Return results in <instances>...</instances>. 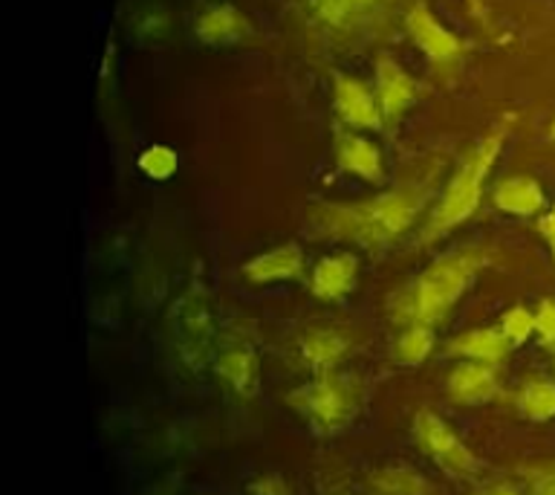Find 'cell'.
I'll return each mask as SVG.
<instances>
[{"mask_svg":"<svg viewBox=\"0 0 555 495\" xmlns=\"http://www.w3.org/2000/svg\"><path fill=\"white\" fill-rule=\"evenodd\" d=\"M550 137H553V139H555V122H553V128H550Z\"/></svg>","mask_w":555,"mask_h":495,"instance_id":"obj_32","label":"cell"},{"mask_svg":"<svg viewBox=\"0 0 555 495\" xmlns=\"http://www.w3.org/2000/svg\"><path fill=\"white\" fill-rule=\"evenodd\" d=\"M356 269L359 264L353 255H333V258L319 261V267L312 272V293L319 299H341L353 290Z\"/></svg>","mask_w":555,"mask_h":495,"instance_id":"obj_14","label":"cell"},{"mask_svg":"<svg viewBox=\"0 0 555 495\" xmlns=\"http://www.w3.org/2000/svg\"><path fill=\"white\" fill-rule=\"evenodd\" d=\"M503 145V134H489L477 142L472 151H468L463 160H460L457 172L446 186V194H442L440 206L434 208L431 220L425 226V241L431 238H440L449 229L460 226L463 220L475 215L477 203H480V194H483V182L492 172L494 160H498V151Z\"/></svg>","mask_w":555,"mask_h":495,"instance_id":"obj_3","label":"cell"},{"mask_svg":"<svg viewBox=\"0 0 555 495\" xmlns=\"http://www.w3.org/2000/svg\"><path fill=\"white\" fill-rule=\"evenodd\" d=\"M520 415L529 420H550L555 417V385L553 382H532L520 394Z\"/></svg>","mask_w":555,"mask_h":495,"instance_id":"obj_21","label":"cell"},{"mask_svg":"<svg viewBox=\"0 0 555 495\" xmlns=\"http://www.w3.org/2000/svg\"><path fill=\"white\" fill-rule=\"evenodd\" d=\"M321 495H350V490H345L341 484H321Z\"/></svg>","mask_w":555,"mask_h":495,"instance_id":"obj_31","label":"cell"},{"mask_svg":"<svg viewBox=\"0 0 555 495\" xmlns=\"http://www.w3.org/2000/svg\"><path fill=\"white\" fill-rule=\"evenodd\" d=\"M307 15L330 41L356 43L385 29L397 0H301Z\"/></svg>","mask_w":555,"mask_h":495,"instance_id":"obj_4","label":"cell"},{"mask_svg":"<svg viewBox=\"0 0 555 495\" xmlns=\"http://www.w3.org/2000/svg\"><path fill=\"white\" fill-rule=\"evenodd\" d=\"M345 351L347 339L338 330H310L304 337V354H307L312 368H319V371H327L330 365H336Z\"/></svg>","mask_w":555,"mask_h":495,"instance_id":"obj_19","label":"cell"},{"mask_svg":"<svg viewBox=\"0 0 555 495\" xmlns=\"http://www.w3.org/2000/svg\"><path fill=\"white\" fill-rule=\"evenodd\" d=\"M333 107H336L338 119L350 125V128L376 130L382 128V111L376 102V93L371 87L350 76L333 78Z\"/></svg>","mask_w":555,"mask_h":495,"instance_id":"obj_8","label":"cell"},{"mask_svg":"<svg viewBox=\"0 0 555 495\" xmlns=\"http://www.w3.org/2000/svg\"><path fill=\"white\" fill-rule=\"evenodd\" d=\"M217 371L223 373V380L243 397H251L258 391V354L243 342L225 347L217 359Z\"/></svg>","mask_w":555,"mask_h":495,"instance_id":"obj_13","label":"cell"},{"mask_svg":"<svg viewBox=\"0 0 555 495\" xmlns=\"http://www.w3.org/2000/svg\"><path fill=\"white\" fill-rule=\"evenodd\" d=\"M373 490L379 495H428L431 484L414 469H379L371 478Z\"/></svg>","mask_w":555,"mask_h":495,"instance_id":"obj_20","label":"cell"},{"mask_svg":"<svg viewBox=\"0 0 555 495\" xmlns=\"http://www.w3.org/2000/svg\"><path fill=\"white\" fill-rule=\"evenodd\" d=\"M509 339L503 337V330H472L466 337H460L451 342L454 354L472 356L480 363H498L506 351H509Z\"/></svg>","mask_w":555,"mask_h":495,"instance_id":"obj_18","label":"cell"},{"mask_svg":"<svg viewBox=\"0 0 555 495\" xmlns=\"http://www.w3.org/2000/svg\"><path fill=\"white\" fill-rule=\"evenodd\" d=\"M451 394L463 403H483L494 394V371L486 363H463L449 380Z\"/></svg>","mask_w":555,"mask_h":495,"instance_id":"obj_16","label":"cell"},{"mask_svg":"<svg viewBox=\"0 0 555 495\" xmlns=\"http://www.w3.org/2000/svg\"><path fill=\"white\" fill-rule=\"evenodd\" d=\"M538 229H541V234H544L546 243H550V250H553V255H555V208H553V212H546V215L541 217Z\"/></svg>","mask_w":555,"mask_h":495,"instance_id":"obj_28","label":"cell"},{"mask_svg":"<svg viewBox=\"0 0 555 495\" xmlns=\"http://www.w3.org/2000/svg\"><path fill=\"white\" fill-rule=\"evenodd\" d=\"M333 154H336L338 168H345V172L356 174L362 180H382V154L371 139L350 134V130H338L336 142H333Z\"/></svg>","mask_w":555,"mask_h":495,"instance_id":"obj_11","label":"cell"},{"mask_svg":"<svg viewBox=\"0 0 555 495\" xmlns=\"http://www.w3.org/2000/svg\"><path fill=\"white\" fill-rule=\"evenodd\" d=\"M177 165H180V160L168 145H151L139 154V168L154 180H168L177 172Z\"/></svg>","mask_w":555,"mask_h":495,"instance_id":"obj_22","label":"cell"},{"mask_svg":"<svg viewBox=\"0 0 555 495\" xmlns=\"http://www.w3.org/2000/svg\"><path fill=\"white\" fill-rule=\"evenodd\" d=\"M249 33L246 17L234 7H215L197 21L199 41L206 43H234Z\"/></svg>","mask_w":555,"mask_h":495,"instance_id":"obj_17","label":"cell"},{"mask_svg":"<svg viewBox=\"0 0 555 495\" xmlns=\"http://www.w3.org/2000/svg\"><path fill=\"white\" fill-rule=\"evenodd\" d=\"M373 93L379 102L382 119L397 122L402 113L416 102L420 96V85L408 76L405 69L399 67L390 55H379L376 59V81H373Z\"/></svg>","mask_w":555,"mask_h":495,"instance_id":"obj_9","label":"cell"},{"mask_svg":"<svg viewBox=\"0 0 555 495\" xmlns=\"http://www.w3.org/2000/svg\"><path fill=\"white\" fill-rule=\"evenodd\" d=\"M251 493L255 495H286V486L281 478H263L258 484L251 486Z\"/></svg>","mask_w":555,"mask_h":495,"instance_id":"obj_27","label":"cell"},{"mask_svg":"<svg viewBox=\"0 0 555 495\" xmlns=\"http://www.w3.org/2000/svg\"><path fill=\"white\" fill-rule=\"evenodd\" d=\"M477 495H520V490L515 484H492Z\"/></svg>","mask_w":555,"mask_h":495,"instance_id":"obj_29","label":"cell"},{"mask_svg":"<svg viewBox=\"0 0 555 495\" xmlns=\"http://www.w3.org/2000/svg\"><path fill=\"white\" fill-rule=\"evenodd\" d=\"M289 403H293L298 411H304V415L310 417L315 426H321V429H333V426L345 423L347 415H350L353 394H350L347 380L324 377V380L312 382V385H304V389L293 391V394H289Z\"/></svg>","mask_w":555,"mask_h":495,"instance_id":"obj_5","label":"cell"},{"mask_svg":"<svg viewBox=\"0 0 555 495\" xmlns=\"http://www.w3.org/2000/svg\"><path fill=\"white\" fill-rule=\"evenodd\" d=\"M434 345V337H431V328L428 325H411L405 337L399 339L397 345V356L402 363H423L428 351Z\"/></svg>","mask_w":555,"mask_h":495,"instance_id":"obj_23","label":"cell"},{"mask_svg":"<svg viewBox=\"0 0 555 495\" xmlns=\"http://www.w3.org/2000/svg\"><path fill=\"white\" fill-rule=\"evenodd\" d=\"M414 429L420 443L425 446V452H428L442 469H449L451 475H468V472L477 467L475 455L457 441V434L451 432L449 426L442 423L437 415H431V411H420Z\"/></svg>","mask_w":555,"mask_h":495,"instance_id":"obj_6","label":"cell"},{"mask_svg":"<svg viewBox=\"0 0 555 495\" xmlns=\"http://www.w3.org/2000/svg\"><path fill=\"white\" fill-rule=\"evenodd\" d=\"M173 339L180 347L182 363L197 368L208 354L211 345V316H208L206 302L199 295H189L177 304L173 310Z\"/></svg>","mask_w":555,"mask_h":495,"instance_id":"obj_7","label":"cell"},{"mask_svg":"<svg viewBox=\"0 0 555 495\" xmlns=\"http://www.w3.org/2000/svg\"><path fill=\"white\" fill-rule=\"evenodd\" d=\"M423 200L420 191L397 189L362 203H315L307 215V226L315 238L385 246L411 226Z\"/></svg>","mask_w":555,"mask_h":495,"instance_id":"obj_1","label":"cell"},{"mask_svg":"<svg viewBox=\"0 0 555 495\" xmlns=\"http://www.w3.org/2000/svg\"><path fill=\"white\" fill-rule=\"evenodd\" d=\"M494 206L509 215H535L544 206V191L532 177H509L494 189Z\"/></svg>","mask_w":555,"mask_h":495,"instance_id":"obj_15","label":"cell"},{"mask_svg":"<svg viewBox=\"0 0 555 495\" xmlns=\"http://www.w3.org/2000/svg\"><path fill=\"white\" fill-rule=\"evenodd\" d=\"M501 330L512 345H520V342H527L529 333L535 330V316H532L527 307H512V310L503 316Z\"/></svg>","mask_w":555,"mask_h":495,"instance_id":"obj_24","label":"cell"},{"mask_svg":"<svg viewBox=\"0 0 555 495\" xmlns=\"http://www.w3.org/2000/svg\"><path fill=\"white\" fill-rule=\"evenodd\" d=\"M480 250H457L434 261L423 276H416L397 295H390V316L408 325H434L466 293L472 278L483 267Z\"/></svg>","mask_w":555,"mask_h":495,"instance_id":"obj_2","label":"cell"},{"mask_svg":"<svg viewBox=\"0 0 555 495\" xmlns=\"http://www.w3.org/2000/svg\"><path fill=\"white\" fill-rule=\"evenodd\" d=\"M535 330L541 333L546 345H555V302L553 299H544L538 304L535 313Z\"/></svg>","mask_w":555,"mask_h":495,"instance_id":"obj_25","label":"cell"},{"mask_svg":"<svg viewBox=\"0 0 555 495\" xmlns=\"http://www.w3.org/2000/svg\"><path fill=\"white\" fill-rule=\"evenodd\" d=\"M468 9H472V15L477 17V21H483V26L489 24V9H486L483 0H466Z\"/></svg>","mask_w":555,"mask_h":495,"instance_id":"obj_30","label":"cell"},{"mask_svg":"<svg viewBox=\"0 0 555 495\" xmlns=\"http://www.w3.org/2000/svg\"><path fill=\"white\" fill-rule=\"evenodd\" d=\"M405 29L411 35V41L431 61H451L463 52V41L451 29H446L425 3H414L408 9Z\"/></svg>","mask_w":555,"mask_h":495,"instance_id":"obj_10","label":"cell"},{"mask_svg":"<svg viewBox=\"0 0 555 495\" xmlns=\"http://www.w3.org/2000/svg\"><path fill=\"white\" fill-rule=\"evenodd\" d=\"M535 495H555V464L538 472L535 478Z\"/></svg>","mask_w":555,"mask_h":495,"instance_id":"obj_26","label":"cell"},{"mask_svg":"<svg viewBox=\"0 0 555 495\" xmlns=\"http://www.w3.org/2000/svg\"><path fill=\"white\" fill-rule=\"evenodd\" d=\"M304 269V255L295 243H284L278 250H269L258 258H251L249 264H243V276L258 284L267 281H284V278L301 276Z\"/></svg>","mask_w":555,"mask_h":495,"instance_id":"obj_12","label":"cell"}]
</instances>
